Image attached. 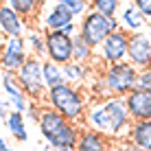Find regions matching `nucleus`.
<instances>
[{
    "label": "nucleus",
    "mask_w": 151,
    "mask_h": 151,
    "mask_svg": "<svg viewBox=\"0 0 151 151\" xmlns=\"http://www.w3.org/2000/svg\"><path fill=\"white\" fill-rule=\"evenodd\" d=\"M83 125L105 138L118 140V138H129L134 121L129 116L125 99L107 96V99H94L90 103Z\"/></svg>",
    "instance_id": "nucleus-1"
},
{
    "label": "nucleus",
    "mask_w": 151,
    "mask_h": 151,
    "mask_svg": "<svg viewBox=\"0 0 151 151\" xmlns=\"http://www.w3.org/2000/svg\"><path fill=\"white\" fill-rule=\"evenodd\" d=\"M37 127H40L42 138L46 140V145L53 151H75L81 138V129H83L77 123H70L59 112L50 110L46 105L42 110V118Z\"/></svg>",
    "instance_id": "nucleus-2"
},
{
    "label": "nucleus",
    "mask_w": 151,
    "mask_h": 151,
    "mask_svg": "<svg viewBox=\"0 0 151 151\" xmlns=\"http://www.w3.org/2000/svg\"><path fill=\"white\" fill-rule=\"evenodd\" d=\"M44 105L55 110V112H59L70 123H81L86 118V112L90 107V103H88V92L83 88L64 83V86L50 88L46 92Z\"/></svg>",
    "instance_id": "nucleus-3"
},
{
    "label": "nucleus",
    "mask_w": 151,
    "mask_h": 151,
    "mask_svg": "<svg viewBox=\"0 0 151 151\" xmlns=\"http://www.w3.org/2000/svg\"><path fill=\"white\" fill-rule=\"evenodd\" d=\"M99 77L103 79V86H105V90H107L110 96L125 99L129 92H134L138 88L140 70L134 68L129 61H121V64L105 66Z\"/></svg>",
    "instance_id": "nucleus-4"
},
{
    "label": "nucleus",
    "mask_w": 151,
    "mask_h": 151,
    "mask_svg": "<svg viewBox=\"0 0 151 151\" xmlns=\"http://www.w3.org/2000/svg\"><path fill=\"white\" fill-rule=\"evenodd\" d=\"M121 20L118 18H105L90 9L79 22V37H83L92 48H101V44L110 37L112 33L121 31Z\"/></svg>",
    "instance_id": "nucleus-5"
},
{
    "label": "nucleus",
    "mask_w": 151,
    "mask_h": 151,
    "mask_svg": "<svg viewBox=\"0 0 151 151\" xmlns=\"http://www.w3.org/2000/svg\"><path fill=\"white\" fill-rule=\"evenodd\" d=\"M15 79H18V83L22 86V90L27 92V96L31 101L46 99L48 86H46V79H44V59L29 57L27 64L15 72Z\"/></svg>",
    "instance_id": "nucleus-6"
},
{
    "label": "nucleus",
    "mask_w": 151,
    "mask_h": 151,
    "mask_svg": "<svg viewBox=\"0 0 151 151\" xmlns=\"http://www.w3.org/2000/svg\"><path fill=\"white\" fill-rule=\"evenodd\" d=\"M44 33H46V59L59 66L72 64L75 37H68L64 31H44Z\"/></svg>",
    "instance_id": "nucleus-7"
},
{
    "label": "nucleus",
    "mask_w": 151,
    "mask_h": 151,
    "mask_svg": "<svg viewBox=\"0 0 151 151\" xmlns=\"http://www.w3.org/2000/svg\"><path fill=\"white\" fill-rule=\"evenodd\" d=\"M129 37H132V35H129L125 29L116 31V33H112L110 37H107V40L101 44V48H99V59H101L105 66L127 61V53H129Z\"/></svg>",
    "instance_id": "nucleus-8"
},
{
    "label": "nucleus",
    "mask_w": 151,
    "mask_h": 151,
    "mask_svg": "<svg viewBox=\"0 0 151 151\" xmlns=\"http://www.w3.org/2000/svg\"><path fill=\"white\" fill-rule=\"evenodd\" d=\"M31 57L29 53V44L27 37H9L2 44V55H0V64L2 70L7 72H18L27 64V59Z\"/></svg>",
    "instance_id": "nucleus-9"
},
{
    "label": "nucleus",
    "mask_w": 151,
    "mask_h": 151,
    "mask_svg": "<svg viewBox=\"0 0 151 151\" xmlns=\"http://www.w3.org/2000/svg\"><path fill=\"white\" fill-rule=\"evenodd\" d=\"M127 61L138 68L140 72L151 68V31H142V33H134L129 37V53Z\"/></svg>",
    "instance_id": "nucleus-10"
},
{
    "label": "nucleus",
    "mask_w": 151,
    "mask_h": 151,
    "mask_svg": "<svg viewBox=\"0 0 151 151\" xmlns=\"http://www.w3.org/2000/svg\"><path fill=\"white\" fill-rule=\"evenodd\" d=\"M0 83H2L4 101H9V105L13 107V112L27 114L29 105H31V99L27 96V92L22 90V86L18 83V79H15V72L2 70V75H0Z\"/></svg>",
    "instance_id": "nucleus-11"
},
{
    "label": "nucleus",
    "mask_w": 151,
    "mask_h": 151,
    "mask_svg": "<svg viewBox=\"0 0 151 151\" xmlns=\"http://www.w3.org/2000/svg\"><path fill=\"white\" fill-rule=\"evenodd\" d=\"M0 31H2L4 40L24 37L27 31H29V24H27V20L15 13L7 2H2V7H0Z\"/></svg>",
    "instance_id": "nucleus-12"
},
{
    "label": "nucleus",
    "mask_w": 151,
    "mask_h": 151,
    "mask_svg": "<svg viewBox=\"0 0 151 151\" xmlns=\"http://www.w3.org/2000/svg\"><path fill=\"white\" fill-rule=\"evenodd\" d=\"M125 103H127L129 116H132L134 123L151 121V92L136 88L134 92H129V94L125 96Z\"/></svg>",
    "instance_id": "nucleus-13"
},
{
    "label": "nucleus",
    "mask_w": 151,
    "mask_h": 151,
    "mask_svg": "<svg viewBox=\"0 0 151 151\" xmlns=\"http://www.w3.org/2000/svg\"><path fill=\"white\" fill-rule=\"evenodd\" d=\"M75 22V15L68 11L64 0H57L53 2L44 13V20H42V27L46 31H64L68 24Z\"/></svg>",
    "instance_id": "nucleus-14"
},
{
    "label": "nucleus",
    "mask_w": 151,
    "mask_h": 151,
    "mask_svg": "<svg viewBox=\"0 0 151 151\" xmlns=\"http://www.w3.org/2000/svg\"><path fill=\"white\" fill-rule=\"evenodd\" d=\"M118 20H121V27L127 31L129 35L147 31V18L138 11L136 2H123L121 13H118Z\"/></svg>",
    "instance_id": "nucleus-15"
},
{
    "label": "nucleus",
    "mask_w": 151,
    "mask_h": 151,
    "mask_svg": "<svg viewBox=\"0 0 151 151\" xmlns=\"http://www.w3.org/2000/svg\"><path fill=\"white\" fill-rule=\"evenodd\" d=\"M64 75H66V83H70V86H77V88H83L88 81L92 79V68L88 64H77V61H72V64L64 66Z\"/></svg>",
    "instance_id": "nucleus-16"
},
{
    "label": "nucleus",
    "mask_w": 151,
    "mask_h": 151,
    "mask_svg": "<svg viewBox=\"0 0 151 151\" xmlns=\"http://www.w3.org/2000/svg\"><path fill=\"white\" fill-rule=\"evenodd\" d=\"M75 151H107V138L92 132V129H88V127H83L79 145H77Z\"/></svg>",
    "instance_id": "nucleus-17"
},
{
    "label": "nucleus",
    "mask_w": 151,
    "mask_h": 151,
    "mask_svg": "<svg viewBox=\"0 0 151 151\" xmlns=\"http://www.w3.org/2000/svg\"><path fill=\"white\" fill-rule=\"evenodd\" d=\"M129 142H134L142 151H151V121H138L132 125L129 132Z\"/></svg>",
    "instance_id": "nucleus-18"
},
{
    "label": "nucleus",
    "mask_w": 151,
    "mask_h": 151,
    "mask_svg": "<svg viewBox=\"0 0 151 151\" xmlns=\"http://www.w3.org/2000/svg\"><path fill=\"white\" fill-rule=\"evenodd\" d=\"M24 37H27L31 57H40V59L46 61V33H42V29L37 27H29Z\"/></svg>",
    "instance_id": "nucleus-19"
},
{
    "label": "nucleus",
    "mask_w": 151,
    "mask_h": 151,
    "mask_svg": "<svg viewBox=\"0 0 151 151\" xmlns=\"http://www.w3.org/2000/svg\"><path fill=\"white\" fill-rule=\"evenodd\" d=\"M7 125V129L11 132V136L15 140H20V142H27L29 140V132H27V116L20 112H11L9 114V118L4 121Z\"/></svg>",
    "instance_id": "nucleus-20"
},
{
    "label": "nucleus",
    "mask_w": 151,
    "mask_h": 151,
    "mask_svg": "<svg viewBox=\"0 0 151 151\" xmlns=\"http://www.w3.org/2000/svg\"><path fill=\"white\" fill-rule=\"evenodd\" d=\"M44 79H46V86H48V90H50V88H57V86H64V83H66L64 66L53 64V61L46 59V61H44Z\"/></svg>",
    "instance_id": "nucleus-21"
},
{
    "label": "nucleus",
    "mask_w": 151,
    "mask_h": 151,
    "mask_svg": "<svg viewBox=\"0 0 151 151\" xmlns=\"http://www.w3.org/2000/svg\"><path fill=\"white\" fill-rule=\"evenodd\" d=\"M7 4H9V7H11L18 15H22L24 20L37 15L40 9H42V2H40V0H9Z\"/></svg>",
    "instance_id": "nucleus-22"
},
{
    "label": "nucleus",
    "mask_w": 151,
    "mask_h": 151,
    "mask_svg": "<svg viewBox=\"0 0 151 151\" xmlns=\"http://www.w3.org/2000/svg\"><path fill=\"white\" fill-rule=\"evenodd\" d=\"M121 7L123 2H118V0H92L90 2V9H94L96 13L105 15V18H118Z\"/></svg>",
    "instance_id": "nucleus-23"
},
{
    "label": "nucleus",
    "mask_w": 151,
    "mask_h": 151,
    "mask_svg": "<svg viewBox=\"0 0 151 151\" xmlns=\"http://www.w3.org/2000/svg\"><path fill=\"white\" fill-rule=\"evenodd\" d=\"M92 57H94V48H92L83 37L77 35L75 37V57H72V61H77V64H90Z\"/></svg>",
    "instance_id": "nucleus-24"
},
{
    "label": "nucleus",
    "mask_w": 151,
    "mask_h": 151,
    "mask_svg": "<svg viewBox=\"0 0 151 151\" xmlns=\"http://www.w3.org/2000/svg\"><path fill=\"white\" fill-rule=\"evenodd\" d=\"M66 7H68V11L77 18H83L88 11H90V2H86V0H64Z\"/></svg>",
    "instance_id": "nucleus-25"
},
{
    "label": "nucleus",
    "mask_w": 151,
    "mask_h": 151,
    "mask_svg": "<svg viewBox=\"0 0 151 151\" xmlns=\"http://www.w3.org/2000/svg\"><path fill=\"white\" fill-rule=\"evenodd\" d=\"M42 110H44V105H40V101H31V105H29V110H27V121H33V123H40V118H42Z\"/></svg>",
    "instance_id": "nucleus-26"
},
{
    "label": "nucleus",
    "mask_w": 151,
    "mask_h": 151,
    "mask_svg": "<svg viewBox=\"0 0 151 151\" xmlns=\"http://www.w3.org/2000/svg\"><path fill=\"white\" fill-rule=\"evenodd\" d=\"M138 88H140V90L151 92V68H147V70L140 72V77H138Z\"/></svg>",
    "instance_id": "nucleus-27"
},
{
    "label": "nucleus",
    "mask_w": 151,
    "mask_h": 151,
    "mask_svg": "<svg viewBox=\"0 0 151 151\" xmlns=\"http://www.w3.org/2000/svg\"><path fill=\"white\" fill-rule=\"evenodd\" d=\"M138 7V11L145 15L147 20H151V0H134Z\"/></svg>",
    "instance_id": "nucleus-28"
},
{
    "label": "nucleus",
    "mask_w": 151,
    "mask_h": 151,
    "mask_svg": "<svg viewBox=\"0 0 151 151\" xmlns=\"http://www.w3.org/2000/svg\"><path fill=\"white\" fill-rule=\"evenodd\" d=\"M118 151H142V149H140V147H136L134 142H129V140H125V142L121 145V147H118Z\"/></svg>",
    "instance_id": "nucleus-29"
},
{
    "label": "nucleus",
    "mask_w": 151,
    "mask_h": 151,
    "mask_svg": "<svg viewBox=\"0 0 151 151\" xmlns=\"http://www.w3.org/2000/svg\"><path fill=\"white\" fill-rule=\"evenodd\" d=\"M0 151H15V149H11V147H9L4 138H0Z\"/></svg>",
    "instance_id": "nucleus-30"
}]
</instances>
